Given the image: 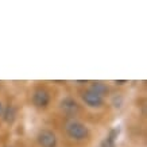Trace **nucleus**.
<instances>
[{"label":"nucleus","instance_id":"nucleus-5","mask_svg":"<svg viewBox=\"0 0 147 147\" xmlns=\"http://www.w3.org/2000/svg\"><path fill=\"white\" fill-rule=\"evenodd\" d=\"M59 107H61L62 111L66 112V113H76V112H78V109H80L78 102L71 97H65L63 100H61Z\"/></svg>","mask_w":147,"mask_h":147},{"label":"nucleus","instance_id":"nucleus-6","mask_svg":"<svg viewBox=\"0 0 147 147\" xmlns=\"http://www.w3.org/2000/svg\"><path fill=\"white\" fill-rule=\"evenodd\" d=\"M1 115H3V119H4L5 123L12 124L13 121H15V119H16V108L13 107L12 104H8L4 108V111L1 112Z\"/></svg>","mask_w":147,"mask_h":147},{"label":"nucleus","instance_id":"nucleus-8","mask_svg":"<svg viewBox=\"0 0 147 147\" xmlns=\"http://www.w3.org/2000/svg\"><path fill=\"white\" fill-rule=\"evenodd\" d=\"M116 146V142L115 140H112L111 138H105L104 140L101 142V144H100V147H115Z\"/></svg>","mask_w":147,"mask_h":147},{"label":"nucleus","instance_id":"nucleus-4","mask_svg":"<svg viewBox=\"0 0 147 147\" xmlns=\"http://www.w3.org/2000/svg\"><path fill=\"white\" fill-rule=\"evenodd\" d=\"M81 97H82V100L85 101L86 105H89V107H92V108H98L104 104V98H102L101 96L96 94L94 92H92V90H89V89L82 92Z\"/></svg>","mask_w":147,"mask_h":147},{"label":"nucleus","instance_id":"nucleus-1","mask_svg":"<svg viewBox=\"0 0 147 147\" xmlns=\"http://www.w3.org/2000/svg\"><path fill=\"white\" fill-rule=\"evenodd\" d=\"M66 132L74 140H84L89 135L88 127L84 123H81V121H70L66 125Z\"/></svg>","mask_w":147,"mask_h":147},{"label":"nucleus","instance_id":"nucleus-10","mask_svg":"<svg viewBox=\"0 0 147 147\" xmlns=\"http://www.w3.org/2000/svg\"><path fill=\"white\" fill-rule=\"evenodd\" d=\"M125 82H127V81H125V80H119V81H115V84H116V85H123V84H125Z\"/></svg>","mask_w":147,"mask_h":147},{"label":"nucleus","instance_id":"nucleus-9","mask_svg":"<svg viewBox=\"0 0 147 147\" xmlns=\"http://www.w3.org/2000/svg\"><path fill=\"white\" fill-rule=\"evenodd\" d=\"M119 134H120V129H119V128H113V129H111V132H109V135H108V138H111L112 140H115V142H116V139H117Z\"/></svg>","mask_w":147,"mask_h":147},{"label":"nucleus","instance_id":"nucleus-11","mask_svg":"<svg viewBox=\"0 0 147 147\" xmlns=\"http://www.w3.org/2000/svg\"><path fill=\"white\" fill-rule=\"evenodd\" d=\"M1 112H3V105H1V102H0V116H1Z\"/></svg>","mask_w":147,"mask_h":147},{"label":"nucleus","instance_id":"nucleus-7","mask_svg":"<svg viewBox=\"0 0 147 147\" xmlns=\"http://www.w3.org/2000/svg\"><path fill=\"white\" fill-rule=\"evenodd\" d=\"M92 92H94L96 94H98V96H104V94H107L108 92H109V89H108L107 84H104V82H101V81H93L92 82V85H90V89Z\"/></svg>","mask_w":147,"mask_h":147},{"label":"nucleus","instance_id":"nucleus-2","mask_svg":"<svg viewBox=\"0 0 147 147\" xmlns=\"http://www.w3.org/2000/svg\"><path fill=\"white\" fill-rule=\"evenodd\" d=\"M36 142L40 147H55L57 146V136L50 129H42L36 136Z\"/></svg>","mask_w":147,"mask_h":147},{"label":"nucleus","instance_id":"nucleus-3","mask_svg":"<svg viewBox=\"0 0 147 147\" xmlns=\"http://www.w3.org/2000/svg\"><path fill=\"white\" fill-rule=\"evenodd\" d=\"M32 102L36 108H46L50 102V94L49 92L43 88H38L34 90L32 94Z\"/></svg>","mask_w":147,"mask_h":147}]
</instances>
